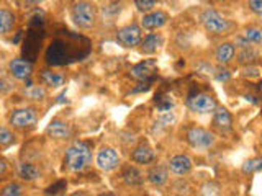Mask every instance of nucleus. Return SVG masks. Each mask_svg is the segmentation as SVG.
<instances>
[{"label":"nucleus","mask_w":262,"mask_h":196,"mask_svg":"<svg viewBox=\"0 0 262 196\" xmlns=\"http://www.w3.org/2000/svg\"><path fill=\"white\" fill-rule=\"evenodd\" d=\"M92 159H94V155H92L90 145L84 141H76L66 149L62 163L66 170L77 174V172L85 170L90 163H92Z\"/></svg>","instance_id":"nucleus-1"},{"label":"nucleus","mask_w":262,"mask_h":196,"mask_svg":"<svg viewBox=\"0 0 262 196\" xmlns=\"http://www.w3.org/2000/svg\"><path fill=\"white\" fill-rule=\"evenodd\" d=\"M71 20L80 30H92L98 20V10L90 0H76L71 7Z\"/></svg>","instance_id":"nucleus-2"},{"label":"nucleus","mask_w":262,"mask_h":196,"mask_svg":"<svg viewBox=\"0 0 262 196\" xmlns=\"http://www.w3.org/2000/svg\"><path fill=\"white\" fill-rule=\"evenodd\" d=\"M200 23L210 35H225L231 30V23L223 15L218 13L213 8H205L200 13Z\"/></svg>","instance_id":"nucleus-3"},{"label":"nucleus","mask_w":262,"mask_h":196,"mask_svg":"<svg viewBox=\"0 0 262 196\" xmlns=\"http://www.w3.org/2000/svg\"><path fill=\"white\" fill-rule=\"evenodd\" d=\"M38 121V113L31 106H25V108L13 110L8 116V125L15 129H30L35 128Z\"/></svg>","instance_id":"nucleus-4"},{"label":"nucleus","mask_w":262,"mask_h":196,"mask_svg":"<svg viewBox=\"0 0 262 196\" xmlns=\"http://www.w3.org/2000/svg\"><path fill=\"white\" fill-rule=\"evenodd\" d=\"M216 137L213 133H210L208 129L200 128V126H192L187 131V142L190 144L193 149H210V147L215 144Z\"/></svg>","instance_id":"nucleus-5"},{"label":"nucleus","mask_w":262,"mask_h":196,"mask_svg":"<svg viewBox=\"0 0 262 196\" xmlns=\"http://www.w3.org/2000/svg\"><path fill=\"white\" fill-rule=\"evenodd\" d=\"M141 24L136 23H129L126 27H123L117 31V41L128 49H133L139 46V43L143 41V31H141Z\"/></svg>","instance_id":"nucleus-6"},{"label":"nucleus","mask_w":262,"mask_h":196,"mask_svg":"<svg viewBox=\"0 0 262 196\" xmlns=\"http://www.w3.org/2000/svg\"><path fill=\"white\" fill-rule=\"evenodd\" d=\"M187 106L190 108L193 113L199 114H208V113H215L218 108V103L215 100V96L210 93H195L187 100Z\"/></svg>","instance_id":"nucleus-7"},{"label":"nucleus","mask_w":262,"mask_h":196,"mask_svg":"<svg viewBox=\"0 0 262 196\" xmlns=\"http://www.w3.org/2000/svg\"><path fill=\"white\" fill-rule=\"evenodd\" d=\"M95 163H97V167L103 172H113L120 167L121 157L113 147L103 145V147H100V151H98L95 155Z\"/></svg>","instance_id":"nucleus-8"},{"label":"nucleus","mask_w":262,"mask_h":196,"mask_svg":"<svg viewBox=\"0 0 262 196\" xmlns=\"http://www.w3.org/2000/svg\"><path fill=\"white\" fill-rule=\"evenodd\" d=\"M7 72L15 80H27L33 74V64L21 57H13V59L7 64Z\"/></svg>","instance_id":"nucleus-9"},{"label":"nucleus","mask_w":262,"mask_h":196,"mask_svg":"<svg viewBox=\"0 0 262 196\" xmlns=\"http://www.w3.org/2000/svg\"><path fill=\"white\" fill-rule=\"evenodd\" d=\"M167 167H169L172 175L182 178L184 175H188L192 172L193 162L187 154H177V155H174V157H170Z\"/></svg>","instance_id":"nucleus-10"},{"label":"nucleus","mask_w":262,"mask_h":196,"mask_svg":"<svg viewBox=\"0 0 262 196\" xmlns=\"http://www.w3.org/2000/svg\"><path fill=\"white\" fill-rule=\"evenodd\" d=\"M169 21V13L164 12V10H152L149 13H144L143 18H141V27L144 30H159L162 27H166Z\"/></svg>","instance_id":"nucleus-11"},{"label":"nucleus","mask_w":262,"mask_h":196,"mask_svg":"<svg viewBox=\"0 0 262 196\" xmlns=\"http://www.w3.org/2000/svg\"><path fill=\"white\" fill-rule=\"evenodd\" d=\"M156 72H158V62L152 59H144L141 62H138L129 70L131 77L136 80H149Z\"/></svg>","instance_id":"nucleus-12"},{"label":"nucleus","mask_w":262,"mask_h":196,"mask_svg":"<svg viewBox=\"0 0 262 196\" xmlns=\"http://www.w3.org/2000/svg\"><path fill=\"white\" fill-rule=\"evenodd\" d=\"M46 133L49 137L57 139V141H64V139H69L72 136V128L69 122H66L62 119H53L48 125Z\"/></svg>","instance_id":"nucleus-13"},{"label":"nucleus","mask_w":262,"mask_h":196,"mask_svg":"<svg viewBox=\"0 0 262 196\" xmlns=\"http://www.w3.org/2000/svg\"><path fill=\"white\" fill-rule=\"evenodd\" d=\"M169 174H170L169 167L162 165V163H156V165H152L149 170H147L146 180L152 186H164L169 182Z\"/></svg>","instance_id":"nucleus-14"},{"label":"nucleus","mask_w":262,"mask_h":196,"mask_svg":"<svg viewBox=\"0 0 262 196\" xmlns=\"http://www.w3.org/2000/svg\"><path fill=\"white\" fill-rule=\"evenodd\" d=\"M154 159H156L154 149L147 142H141L131 152V160L135 163H139V165H147V163L154 162Z\"/></svg>","instance_id":"nucleus-15"},{"label":"nucleus","mask_w":262,"mask_h":196,"mask_svg":"<svg viewBox=\"0 0 262 196\" xmlns=\"http://www.w3.org/2000/svg\"><path fill=\"white\" fill-rule=\"evenodd\" d=\"M16 175H18L23 182H36L43 177L41 168L33 162H20L16 167Z\"/></svg>","instance_id":"nucleus-16"},{"label":"nucleus","mask_w":262,"mask_h":196,"mask_svg":"<svg viewBox=\"0 0 262 196\" xmlns=\"http://www.w3.org/2000/svg\"><path fill=\"white\" fill-rule=\"evenodd\" d=\"M213 126H215L220 133H229L233 129V118L229 111L223 106H218L213 114Z\"/></svg>","instance_id":"nucleus-17"},{"label":"nucleus","mask_w":262,"mask_h":196,"mask_svg":"<svg viewBox=\"0 0 262 196\" xmlns=\"http://www.w3.org/2000/svg\"><path fill=\"white\" fill-rule=\"evenodd\" d=\"M162 43H164V39L159 33H149V35H146L141 43H139V51L143 54H156L161 49Z\"/></svg>","instance_id":"nucleus-18"},{"label":"nucleus","mask_w":262,"mask_h":196,"mask_svg":"<svg viewBox=\"0 0 262 196\" xmlns=\"http://www.w3.org/2000/svg\"><path fill=\"white\" fill-rule=\"evenodd\" d=\"M121 178L128 186H139V185H143L146 180L143 172L135 165H128L125 170H123Z\"/></svg>","instance_id":"nucleus-19"},{"label":"nucleus","mask_w":262,"mask_h":196,"mask_svg":"<svg viewBox=\"0 0 262 196\" xmlns=\"http://www.w3.org/2000/svg\"><path fill=\"white\" fill-rule=\"evenodd\" d=\"M41 80L43 84L51 87V88H59L66 84V76L62 72H57V70H43L41 72Z\"/></svg>","instance_id":"nucleus-20"},{"label":"nucleus","mask_w":262,"mask_h":196,"mask_svg":"<svg viewBox=\"0 0 262 196\" xmlns=\"http://www.w3.org/2000/svg\"><path fill=\"white\" fill-rule=\"evenodd\" d=\"M236 54V47L234 44L231 43H221L216 49H215V59L220 62V64H223L226 65L228 62H231L233 61V57Z\"/></svg>","instance_id":"nucleus-21"},{"label":"nucleus","mask_w":262,"mask_h":196,"mask_svg":"<svg viewBox=\"0 0 262 196\" xmlns=\"http://www.w3.org/2000/svg\"><path fill=\"white\" fill-rule=\"evenodd\" d=\"M13 28H15V15L13 12H10L8 8L4 7L2 10H0V33L5 36Z\"/></svg>","instance_id":"nucleus-22"},{"label":"nucleus","mask_w":262,"mask_h":196,"mask_svg":"<svg viewBox=\"0 0 262 196\" xmlns=\"http://www.w3.org/2000/svg\"><path fill=\"white\" fill-rule=\"evenodd\" d=\"M25 193V186L16 183V182H10L2 186V190H0V194L2 196H20Z\"/></svg>","instance_id":"nucleus-23"},{"label":"nucleus","mask_w":262,"mask_h":196,"mask_svg":"<svg viewBox=\"0 0 262 196\" xmlns=\"http://www.w3.org/2000/svg\"><path fill=\"white\" fill-rule=\"evenodd\" d=\"M243 39L249 44H259L262 43V30L259 28H248L243 33Z\"/></svg>","instance_id":"nucleus-24"},{"label":"nucleus","mask_w":262,"mask_h":196,"mask_svg":"<svg viewBox=\"0 0 262 196\" xmlns=\"http://www.w3.org/2000/svg\"><path fill=\"white\" fill-rule=\"evenodd\" d=\"M15 141H16V136L13 134V131H10L7 126L0 128V145H2V149L10 147L12 144H15Z\"/></svg>","instance_id":"nucleus-25"},{"label":"nucleus","mask_w":262,"mask_h":196,"mask_svg":"<svg viewBox=\"0 0 262 196\" xmlns=\"http://www.w3.org/2000/svg\"><path fill=\"white\" fill-rule=\"evenodd\" d=\"M241 170L244 174H256V172H260L262 170V157H254V159H249L243 163Z\"/></svg>","instance_id":"nucleus-26"},{"label":"nucleus","mask_w":262,"mask_h":196,"mask_svg":"<svg viewBox=\"0 0 262 196\" xmlns=\"http://www.w3.org/2000/svg\"><path fill=\"white\" fill-rule=\"evenodd\" d=\"M243 51L239 53V62L241 64H251L254 59H257V51L254 49L252 46H246V47H241Z\"/></svg>","instance_id":"nucleus-27"},{"label":"nucleus","mask_w":262,"mask_h":196,"mask_svg":"<svg viewBox=\"0 0 262 196\" xmlns=\"http://www.w3.org/2000/svg\"><path fill=\"white\" fill-rule=\"evenodd\" d=\"M156 5H158V0H135V7L138 12H141L143 15L144 13H149L152 12Z\"/></svg>","instance_id":"nucleus-28"},{"label":"nucleus","mask_w":262,"mask_h":196,"mask_svg":"<svg viewBox=\"0 0 262 196\" xmlns=\"http://www.w3.org/2000/svg\"><path fill=\"white\" fill-rule=\"evenodd\" d=\"M27 95L31 98V100H43L46 96V90L39 85H30V90L27 92Z\"/></svg>","instance_id":"nucleus-29"},{"label":"nucleus","mask_w":262,"mask_h":196,"mask_svg":"<svg viewBox=\"0 0 262 196\" xmlns=\"http://www.w3.org/2000/svg\"><path fill=\"white\" fill-rule=\"evenodd\" d=\"M174 100H172V96H162L161 100L158 102V111L159 113H164V111H172L174 110Z\"/></svg>","instance_id":"nucleus-30"},{"label":"nucleus","mask_w":262,"mask_h":196,"mask_svg":"<svg viewBox=\"0 0 262 196\" xmlns=\"http://www.w3.org/2000/svg\"><path fill=\"white\" fill-rule=\"evenodd\" d=\"M220 190H221L220 183H216V182H207V183H203V185H202L200 193H202V194H218Z\"/></svg>","instance_id":"nucleus-31"},{"label":"nucleus","mask_w":262,"mask_h":196,"mask_svg":"<svg viewBox=\"0 0 262 196\" xmlns=\"http://www.w3.org/2000/svg\"><path fill=\"white\" fill-rule=\"evenodd\" d=\"M248 7L252 13L262 16V0H248Z\"/></svg>","instance_id":"nucleus-32"},{"label":"nucleus","mask_w":262,"mask_h":196,"mask_svg":"<svg viewBox=\"0 0 262 196\" xmlns=\"http://www.w3.org/2000/svg\"><path fill=\"white\" fill-rule=\"evenodd\" d=\"M0 84H2V85H0V90H2V93L4 95H7L8 93V90H12L15 85H13V82H10V80H8L7 79V76H2V80H0Z\"/></svg>","instance_id":"nucleus-33"},{"label":"nucleus","mask_w":262,"mask_h":196,"mask_svg":"<svg viewBox=\"0 0 262 196\" xmlns=\"http://www.w3.org/2000/svg\"><path fill=\"white\" fill-rule=\"evenodd\" d=\"M229 72L226 70V69H218V72H216V79L220 80V82H228L229 80Z\"/></svg>","instance_id":"nucleus-34"},{"label":"nucleus","mask_w":262,"mask_h":196,"mask_svg":"<svg viewBox=\"0 0 262 196\" xmlns=\"http://www.w3.org/2000/svg\"><path fill=\"white\" fill-rule=\"evenodd\" d=\"M8 165V163H7V160L5 159H2V160H0V177H5V174H7V167Z\"/></svg>","instance_id":"nucleus-35"},{"label":"nucleus","mask_w":262,"mask_h":196,"mask_svg":"<svg viewBox=\"0 0 262 196\" xmlns=\"http://www.w3.org/2000/svg\"><path fill=\"white\" fill-rule=\"evenodd\" d=\"M28 5H39V4H43L45 0H25Z\"/></svg>","instance_id":"nucleus-36"},{"label":"nucleus","mask_w":262,"mask_h":196,"mask_svg":"<svg viewBox=\"0 0 262 196\" xmlns=\"http://www.w3.org/2000/svg\"><path fill=\"white\" fill-rule=\"evenodd\" d=\"M215 2H228V0H215Z\"/></svg>","instance_id":"nucleus-37"}]
</instances>
